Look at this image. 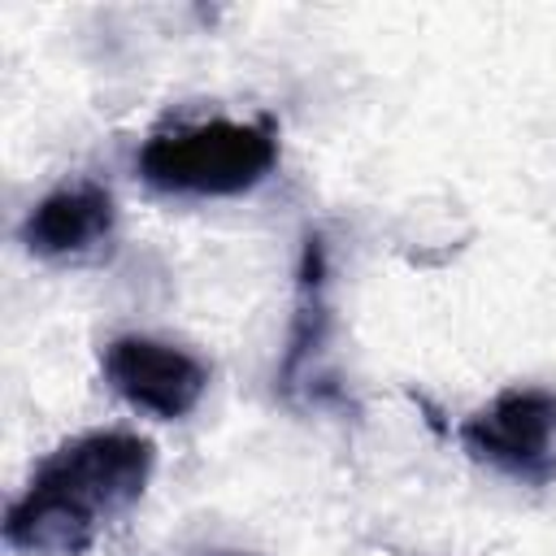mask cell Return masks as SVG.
Here are the masks:
<instances>
[{"label":"cell","mask_w":556,"mask_h":556,"mask_svg":"<svg viewBox=\"0 0 556 556\" xmlns=\"http://www.w3.org/2000/svg\"><path fill=\"white\" fill-rule=\"evenodd\" d=\"M326 326H330V304H326V243L321 235L304 239L300 252V274H295V321L287 334V356H282V391L300 387L304 365H313V356L326 343Z\"/></svg>","instance_id":"cell-6"},{"label":"cell","mask_w":556,"mask_h":556,"mask_svg":"<svg viewBox=\"0 0 556 556\" xmlns=\"http://www.w3.org/2000/svg\"><path fill=\"white\" fill-rule=\"evenodd\" d=\"M278 139L265 122H195L152 135L139 148V178L169 195H243L269 178Z\"/></svg>","instance_id":"cell-2"},{"label":"cell","mask_w":556,"mask_h":556,"mask_svg":"<svg viewBox=\"0 0 556 556\" xmlns=\"http://www.w3.org/2000/svg\"><path fill=\"white\" fill-rule=\"evenodd\" d=\"M222 556H252V552H222Z\"/></svg>","instance_id":"cell-7"},{"label":"cell","mask_w":556,"mask_h":556,"mask_svg":"<svg viewBox=\"0 0 556 556\" xmlns=\"http://www.w3.org/2000/svg\"><path fill=\"white\" fill-rule=\"evenodd\" d=\"M460 447L517 482L547 486L556 478V391L552 387H508L486 408L465 417Z\"/></svg>","instance_id":"cell-3"},{"label":"cell","mask_w":556,"mask_h":556,"mask_svg":"<svg viewBox=\"0 0 556 556\" xmlns=\"http://www.w3.org/2000/svg\"><path fill=\"white\" fill-rule=\"evenodd\" d=\"M104 382L139 413L156 421L187 417L200 395L208 391V365L191 356L187 348L148 339V334H122L100 356Z\"/></svg>","instance_id":"cell-4"},{"label":"cell","mask_w":556,"mask_h":556,"mask_svg":"<svg viewBox=\"0 0 556 556\" xmlns=\"http://www.w3.org/2000/svg\"><path fill=\"white\" fill-rule=\"evenodd\" d=\"M152 443L130 430H91L61 443L4 513V543L26 556H83L130 513L152 478Z\"/></svg>","instance_id":"cell-1"},{"label":"cell","mask_w":556,"mask_h":556,"mask_svg":"<svg viewBox=\"0 0 556 556\" xmlns=\"http://www.w3.org/2000/svg\"><path fill=\"white\" fill-rule=\"evenodd\" d=\"M113 222H117V208L100 182H70V187H56L52 195H43L26 213L22 243H26V252H35L43 261H65V256H83V252L100 248L113 235Z\"/></svg>","instance_id":"cell-5"}]
</instances>
